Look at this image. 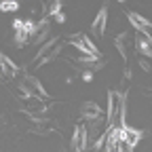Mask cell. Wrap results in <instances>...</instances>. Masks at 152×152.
<instances>
[{
  "mask_svg": "<svg viewBox=\"0 0 152 152\" xmlns=\"http://www.w3.org/2000/svg\"><path fill=\"white\" fill-rule=\"evenodd\" d=\"M13 28H15V40L17 45H26V40L36 32V23L34 21H23V19H15L13 21Z\"/></svg>",
  "mask_w": 152,
  "mask_h": 152,
  "instance_id": "6da1fadb",
  "label": "cell"
},
{
  "mask_svg": "<svg viewBox=\"0 0 152 152\" xmlns=\"http://www.w3.org/2000/svg\"><path fill=\"white\" fill-rule=\"evenodd\" d=\"M127 17H129L131 26L135 28L140 34H144V38H150V40H152V23L148 21L146 17H142L140 13H133V11H129V13H127Z\"/></svg>",
  "mask_w": 152,
  "mask_h": 152,
  "instance_id": "7a4b0ae2",
  "label": "cell"
},
{
  "mask_svg": "<svg viewBox=\"0 0 152 152\" xmlns=\"http://www.w3.org/2000/svg\"><path fill=\"white\" fill-rule=\"evenodd\" d=\"M106 21H108V4H104V7L97 11V15H95L93 23H91V34H93V36H104Z\"/></svg>",
  "mask_w": 152,
  "mask_h": 152,
  "instance_id": "3957f363",
  "label": "cell"
},
{
  "mask_svg": "<svg viewBox=\"0 0 152 152\" xmlns=\"http://www.w3.org/2000/svg\"><path fill=\"white\" fill-rule=\"evenodd\" d=\"M72 45L78 49V51H83L85 55H91V57H97V55H99L97 47H95L85 34H83V36H74V38H72Z\"/></svg>",
  "mask_w": 152,
  "mask_h": 152,
  "instance_id": "277c9868",
  "label": "cell"
},
{
  "mask_svg": "<svg viewBox=\"0 0 152 152\" xmlns=\"http://www.w3.org/2000/svg\"><path fill=\"white\" fill-rule=\"evenodd\" d=\"M142 135H144V131H142V129H133V127H129V125L123 127V142L129 144L131 148H135V146L140 144Z\"/></svg>",
  "mask_w": 152,
  "mask_h": 152,
  "instance_id": "5b68a950",
  "label": "cell"
},
{
  "mask_svg": "<svg viewBox=\"0 0 152 152\" xmlns=\"http://www.w3.org/2000/svg\"><path fill=\"white\" fill-rule=\"evenodd\" d=\"M72 148L76 152H85L87 148V129L83 125H78L74 129V135H72Z\"/></svg>",
  "mask_w": 152,
  "mask_h": 152,
  "instance_id": "8992f818",
  "label": "cell"
},
{
  "mask_svg": "<svg viewBox=\"0 0 152 152\" xmlns=\"http://www.w3.org/2000/svg\"><path fill=\"white\" fill-rule=\"evenodd\" d=\"M21 89L26 91V93H30L32 97H34V93L36 95H40V97H47V91L40 87V83H38L34 76H26L23 78V85H21Z\"/></svg>",
  "mask_w": 152,
  "mask_h": 152,
  "instance_id": "52a82bcc",
  "label": "cell"
},
{
  "mask_svg": "<svg viewBox=\"0 0 152 152\" xmlns=\"http://www.w3.org/2000/svg\"><path fill=\"white\" fill-rule=\"evenodd\" d=\"M99 114H102V108L95 102H85V106H83V116L85 118L95 121V118H99Z\"/></svg>",
  "mask_w": 152,
  "mask_h": 152,
  "instance_id": "ba28073f",
  "label": "cell"
},
{
  "mask_svg": "<svg viewBox=\"0 0 152 152\" xmlns=\"http://www.w3.org/2000/svg\"><path fill=\"white\" fill-rule=\"evenodd\" d=\"M17 66L9 59V57L4 55V53H0V72H4L7 76H17Z\"/></svg>",
  "mask_w": 152,
  "mask_h": 152,
  "instance_id": "9c48e42d",
  "label": "cell"
},
{
  "mask_svg": "<svg viewBox=\"0 0 152 152\" xmlns=\"http://www.w3.org/2000/svg\"><path fill=\"white\" fill-rule=\"evenodd\" d=\"M137 49L146 57H152V40H150V38H140V40H137Z\"/></svg>",
  "mask_w": 152,
  "mask_h": 152,
  "instance_id": "30bf717a",
  "label": "cell"
},
{
  "mask_svg": "<svg viewBox=\"0 0 152 152\" xmlns=\"http://www.w3.org/2000/svg\"><path fill=\"white\" fill-rule=\"evenodd\" d=\"M0 11H2V13H17V11H19V2H17V0L0 2Z\"/></svg>",
  "mask_w": 152,
  "mask_h": 152,
  "instance_id": "8fae6325",
  "label": "cell"
},
{
  "mask_svg": "<svg viewBox=\"0 0 152 152\" xmlns=\"http://www.w3.org/2000/svg\"><path fill=\"white\" fill-rule=\"evenodd\" d=\"M61 2H51V4H47V15L45 17H57V15H59L61 11Z\"/></svg>",
  "mask_w": 152,
  "mask_h": 152,
  "instance_id": "7c38bea8",
  "label": "cell"
},
{
  "mask_svg": "<svg viewBox=\"0 0 152 152\" xmlns=\"http://www.w3.org/2000/svg\"><path fill=\"white\" fill-rule=\"evenodd\" d=\"M55 19H57V21H59V23H64V21H66V15H64V13H59V15L55 17Z\"/></svg>",
  "mask_w": 152,
  "mask_h": 152,
  "instance_id": "4fadbf2b",
  "label": "cell"
},
{
  "mask_svg": "<svg viewBox=\"0 0 152 152\" xmlns=\"http://www.w3.org/2000/svg\"><path fill=\"white\" fill-rule=\"evenodd\" d=\"M91 78H93L91 72H85V74H83V80H91Z\"/></svg>",
  "mask_w": 152,
  "mask_h": 152,
  "instance_id": "5bb4252c",
  "label": "cell"
}]
</instances>
